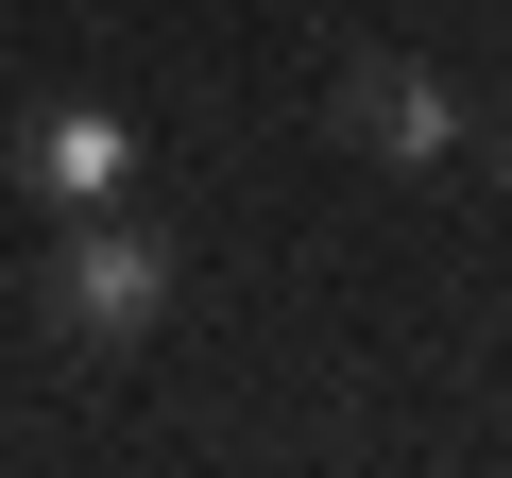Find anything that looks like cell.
<instances>
[{
    "mask_svg": "<svg viewBox=\"0 0 512 478\" xmlns=\"http://www.w3.org/2000/svg\"><path fill=\"white\" fill-rule=\"evenodd\" d=\"M18 171L86 222V205H120V188H137V120H120V103H52V120L18 137Z\"/></svg>",
    "mask_w": 512,
    "mask_h": 478,
    "instance_id": "cell-3",
    "label": "cell"
},
{
    "mask_svg": "<svg viewBox=\"0 0 512 478\" xmlns=\"http://www.w3.org/2000/svg\"><path fill=\"white\" fill-rule=\"evenodd\" d=\"M35 325H52L69 359L154 342V325H171V239H154V222H120V205H86V222H69V257L35 274Z\"/></svg>",
    "mask_w": 512,
    "mask_h": 478,
    "instance_id": "cell-1",
    "label": "cell"
},
{
    "mask_svg": "<svg viewBox=\"0 0 512 478\" xmlns=\"http://www.w3.org/2000/svg\"><path fill=\"white\" fill-rule=\"evenodd\" d=\"M325 120H342V154H376V171H444V154H461V86L410 69V52H359V69L325 86Z\"/></svg>",
    "mask_w": 512,
    "mask_h": 478,
    "instance_id": "cell-2",
    "label": "cell"
}]
</instances>
